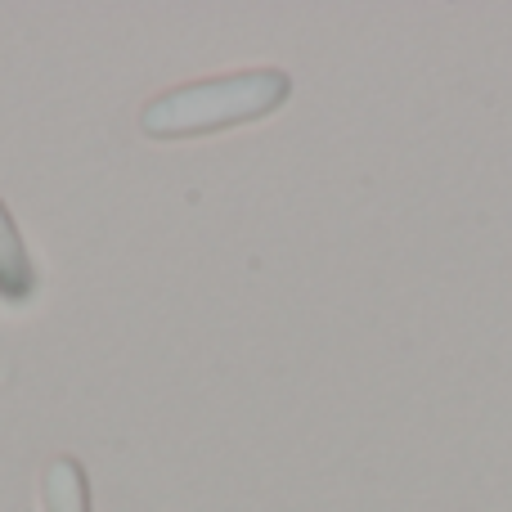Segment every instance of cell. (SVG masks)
Instances as JSON below:
<instances>
[{
    "label": "cell",
    "instance_id": "obj_3",
    "mask_svg": "<svg viewBox=\"0 0 512 512\" xmlns=\"http://www.w3.org/2000/svg\"><path fill=\"white\" fill-rule=\"evenodd\" d=\"M41 504L45 512H90V481L81 459H72V454L50 459L41 481Z\"/></svg>",
    "mask_w": 512,
    "mask_h": 512
},
{
    "label": "cell",
    "instance_id": "obj_1",
    "mask_svg": "<svg viewBox=\"0 0 512 512\" xmlns=\"http://www.w3.org/2000/svg\"><path fill=\"white\" fill-rule=\"evenodd\" d=\"M292 95V77L283 68H248L230 77H207L194 86H176L153 95L140 108V131L149 140H185V135L225 131L283 108Z\"/></svg>",
    "mask_w": 512,
    "mask_h": 512
},
{
    "label": "cell",
    "instance_id": "obj_2",
    "mask_svg": "<svg viewBox=\"0 0 512 512\" xmlns=\"http://www.w3.org/2000/svg\"><path fill=\"white\" fill-rule=\"evenodd\" d=\"M36 297V261L18 234L9 207L0 203V301L5 306H27Z\"/></svg>",
    "mask_w": 512,
    "mask_h": 512
}]
</instances>
